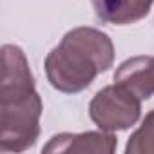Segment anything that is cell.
Masks as SVG:
<instances>
[{
  "label": "cell",
  "mask_w": 154,
  "mask_h": 154,
  "mask_svg": "<svg viewBox=\"0 0 154 154\" xmlns=\"http://www.w3.org/2000/svg\"><path fill=\"white\" fill-rule=\"evenodd\" d=\"M127 154H154V111H150L140 129L132 132L125 147Z\"/></svg>",
  "instance_id": "52a82bcc"
},
{
  "label": "cell",
  "mask_w": 154,
  "mask_h": 154,
  "mask_svg": "<svg viewBox=\"0 0 154 154\" xmlns=\"http://www.w3.org/2000/svg\"><path fill=\"white\" fill-rule=\"evenodd\" d=\"M154 0H93L96 15L109 24H132L149 15Z\"/></svg>",
  "instance_id": "8992f818"
},
{
  "label": "cell",
  "mask_w": 154,
  "mask_h": 154,
  "mask_svg": "<svg viewBox=\"0 0 154 154\" xmlns=\"http://www.w3.org/2000/svg\"><path fill=\"white\" fill-rule=\"evenodd\" d=\"M118 140L107 131L100 132H80V134H71L62 132L49 140V143L44 147L45 154L51 152H96V154H111L116 150Z\"/></svg>",
  "instance_id": "277c9868"
},
{
  "label": "cell",
  "mask_w": 154,
  "mask_h": 154,
  "mask_svg": "<svg viewBox=\"0 0 154 154\" xmlns=\"http://www.w3.org/2000/svg\"><path fill=\"white\" fill-rule=\"evenodd\" d=\"M42 98L35 91L18 98L0 100V150L22 152L40 136Z\"/></svg>",
  "instance_id": "7a4b0ae2"
},
{
  "label": "cell",
  "mask_w": 154,
  "mask_h": 154,
  "mask_svg": "<svg viewBox=\"0 0 154 154\" xmlns=\"http://www.w3.org/2000/svg\"><path fill=\"white\" fill-rule=\"evenodd\" d=\"M141 114V100L120 84L96 93L89 103L91 120L107 132L132 127Z\"/></svg>",
  "instance_id": "3957f363"
},
{
  "label": "cell",
  "mask_w": 154,
  "mask_h": 154,
  "mask_svg": "<svg viewBox=\"0 0 154 154\" xmlns=\"http://www.w3.org/2000/svg\"><path fill=\"white\" fill-rule=\"evenodd\" d=\"M114 45L94 27H74L47 54L45 72L49 84L62 93L87 89L100 72L112 67Z\"/></svg>",
  "instance_id": "6da1fadb"
},
{
  "label": "cell",
  "mask_w": 154,
  "mask_h": 154,
  "mask_svg": "<svg viewBox=\"0 0 154 154\" xmlns=\"http://www.w3.org/2000/svg\"><path fill=\"white\" fill-rule=\"evenodd\" d=\"M114 82L129 89L140 100L154 94V56H132L114 72Z\"/></svg>",
  "instance_id": "5b68a950"
}]
</instances>
